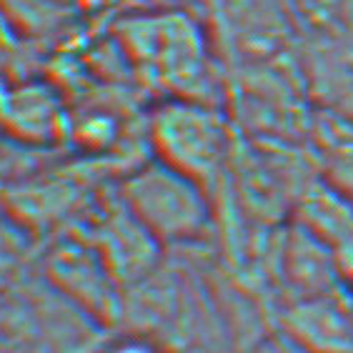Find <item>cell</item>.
<instances>
[{
    "instance_id": "1",
    "label": "cell",
    "mask_w": 353,
    "mask_h": 353,
    "mask_svg": "<svg viewBox=\"0 0 353 353\" xmlns=\"http://www.w3.org/2000/svg\"><path fill=\"white\" fill-rule=\"evenodd\" d=\"M118 196L161 245L196 243L213 225L211 190L158 158L130 170Z\"/></svg>"
},
{
    "instance_id": "2",
    "label": "cell",
    "mask_w": 353,
    "mask_h": 353,
    "mask_svg": "<svg viewBox=\"0 0 353 353\" xmlns=\"http://www.w3.org/2000/svg\"><path fill=\"white\" fill-rule=\"evenodd\" d=\"M150 143L158 161L216 190L231 168L236 136L218 103L170 98L150 118Z\"/></svg>"
},
{
    "instance_id": "3",
    "label": "cell",
    "mask_w": 353,
    "mask_h": 353,
    "mask_svg": "<svg viewBox=\"0 0 353 353\" xmlns=\"http://www.w3.org/2000/svg\"><path fill=\"white\" fill-rule=\"evenodd\" d=\"M125 43L136 61L145 63L163 83L176 90L173 98L208 101V55L198 23L181 13L136 18L125 23Z\"/></svg>"
},
{
    "instance_id": "4",
    "label": "cell",
    "mask_w": 353,
    "mask_h": 353,
    "mask_svg": "<svg viewBox=\"0 0 353 353\" xmlns=\"http://www.w3.org/2000/svg\"><path fill=\"white\" fill-rule=\"evenodd\" d=\"M48 281L63 299L101 323L123 316V283L90 238H63L46 259Z\"/></svg>"
},
{
    "instance_id": "5",
    "label": "cell",
    "mask_w": 353,
    "mask_h": 353,
    "mask_svg": "<svg viewBox=\"0 0 353 353\" xmlns=\"http://www.w3.org/2000/svg\"><path fill=\"white\" fill-rule=\"evenodd\" d=\"M276 331L311 353H353V285L343 281L281 301Z\"/></svg>"
},
{
    "instance_id": "6",
    "label": "cell",
    "mask_w": 353,
    "mask_h": 353,
    "mask_svg": "<svg viewBox=\"0 0 353 353\" xmlns=\"http://www.w3.org/2000/svg\"><path fill=\"white\" fill-rule=\"evenodd\" d=\"M90 241L98 245V251L108 261L123 285L141 283L156 268L161 243L143 228V223L128 211L121 196H116L113 203L103 208Z\"/></svg>"
},
{
    "instance_id": "7",
    "label": "cell",
    "mask_w": 353,
    "mask_h": 353,
    "mask_svg": "<svg viewBox=\"0 0 353 353\" xmlns=\"http://www.w3.org/2000/svg\"><path fill=\"white\" fill-rule=\"evenodd\" d=\"M296 225L341 251L353 243V196L313 176L301 188L296 203Z\"/></svg>"
},
{
    "instance_id": "8",
    "label": "cell",
    "mask_w": 353,
    "mask_h": 353,
    "mask_svg": "<svg viewBox=\"0 0 353 353\" xmlns=\"http://www.w3.org/2000/svg\"><path fill=\"white\" fill-rule=\"evenodd\" d=\"M316 176L353 196V118L316 108L306 130Z\"/></svg>"
},
{
    "instance_id": "9",
    "label": "cell",
    "mask_w": 353,
    "mask_h": 353,
    "mask_svg": "<svg viewBox=\"0 0 353 353\" xmlns=\"http://www.w3.org/2000/svg\"><path fill=\"white\" fill-rule=\"evenodd\" d=\"M23 253H26V238L15 228L0 225V285L10 283L15 271L21 268Z\"/></svg>"
},
{
    "instance_id": "10",
    "label": "cell",
    "mask_w": 353,
    "mask_h": 353,
    "mask_svg": "<svg viewBox=\"0 0 353 353\" xmlns=\"http://www.w3.org/2000/svg\"><path fill=\"white\" fill-rule=\"evenodd\" d=\"M101 353H168V348L161 341L153 339V336L130 333V336H121L113 343H108Z\"/></svg>"
},
{
    "instance_id": "11",
    "label": "cell",
    "mask_w": 353,
    "mask_h": 353,
    "mask_svg": "<svg viewBox=\"0 0 353 353\" xmlns=\"http://www.w3.org/2000/svg\"><path fill=\"white\" fill-rule=\"evenodd\" d=\"M241 353H311V351L301 348L285 333L273 331V333H265V336H259V339L253 341V343H248Z\"/></svg>"
},
{
    "instance_id": "12",
    "label": "cell",
    "mask_w": 353,
    "mask_h": 353,
    "mask_svg": "<svg viewBox=\"0 0 353 353\" xmlns=\"http://www.w3.org/2000/svg\"><path fill=\"white\" fill-rule=\"evenodd\" d=\"M339 263H341V273H343V279L353 285V243H348L346 248H341L339 251Z\"/></svg>"
},
{
    "instance_id": "13",
    "label": "cell",
    "mask_w": 353,
    "mask_h": 353,
    "mask_svg": "<svg viewBox=\"0 0 353 353\" xmlns=\"http://www.w3.org/2000/svg\"><path fill=\"white\" fill-rule=\"evenodd\" d=\"M188 353H211V351H188Z\"/></svg>"
}]
</instances>
